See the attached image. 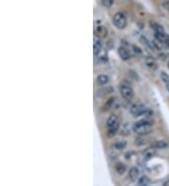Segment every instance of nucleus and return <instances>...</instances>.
<instances>
[{"mask_svg": "<svg viewBox=\"0 0 169 186\" xmlns=\"http://www.w3.org/2000/svg\"><path fill=\"white\" fill-rule=\"evenodd\" d=\"M121 134H123V135H129L130 134V129H128V125H127V124L122 125Z\"/></svg>", "mask_w": 169, "mask_h": 186, "instance_id": "obj_22", "label": "nucleus"}, {"mask_svg": "<svg viewBox=\"0 0 169 186\" xmlns=\"http://www.w3.org/2000/svg\"><path fill=\"white\" fill-rule=\"evenodd\" d=\"M95 34L97 35V37L99 38H105L108 34V31L104 26H97L95 28Z\"/></svg>", "mask_w": 169, "mask_h": 186, "instance_id": "obj_8", "label": "nucleus"}, {"mask_svg": "<svg viewBox=\"0 0 169 186\" xmlns=\"http://www.w3.org/2000/svg\"><path fill=\"white\" fill-rule=\"evenodd\" d=\"M113 24L118 29H124L127 27V17L123 12H117L113 17Z\"/></svg>", "mask_w": 169, "mask_h": 186, "instance_id": "obj_3", "label": "nucleus"}, {"mask_svg": "<svg viewBox=\"0 0 169 186\" xmlns=\"http://www.w3.org/2000/svg\"><path fill=\"white\" fill-rule=\"evenodd\" d=\"M113 103H114V99L111 98L106 103H105V105H104V107H103V110H108V109L113 105Z\"/></svg>", "mask_w": 169, "mask_h": 186, "instance_id": "obj_24", "label": "nucleus"}, {"mask_svg": "<svg viewBox=\"0 0 169 186\" xmlns=\"http://www.w3.org/2000/svg\"><path fill=\"white\" fill-rule=\"evenodd\" d=\"M101 4L105 8H111L114 4V0H101Z\"/></svg>", "mask_w": 169, "mask_h": 186, "instance_id": "obj_21", "label": "nucleus"}, {"mask_svg": "<svg viewBox=\"0 0 169 186\" xmlns=\"http://www.w3.org/2000/svg\"><path fill=\"white\" fill-rule=\"evenodd\" d=\"M146 107L145 106V105L141 102H136L134 105H133L130 108V112L132 115L135 116V117H140V116H143L144 113L146 112Z\"/></svg>", "mask_w": 169, "mask_h": 186, "instance_id": "obj_4", "label": "nucleus"}, {"mask_svg": "<svg viewBox=\"0 0 169 186\" xmlns=\"http://www.w3.org/2000/svg\"><path fill=\"white\" fill-rule=\"evenodd\" d=\"M141 40L143 41V43L144 44H146L147 47H150V48H153V49H155V47H154V45H153V43L152 41H150V39H147V38L146 37H141Z\"/></svg>", "mask_w": 169, "mask_h": 186, "instance_id": "obj_20", "label": "nucleus"}, {"mask_svg": "<svg viewBox=\"0 0 169 186\" xmlns=\"http://www.w3.org/2000/svg\"><path fill=\"white\" fill-rule=\"evenodd\" d=\"M163 185V186H169V179H168L167 180H165Z\"/></svg>", "mask_w": 169, "mask_h": 186, "instance_id": "obj_26", "label": "nucleus"}, {"mask_svg": "<svg viewBox=\"0 0 169 186\" xmlns=\"http://www.w3.org/2000/svg\"><path fill=\"white\" fill-rule=\"evenodd\" d=\"M164 85H165V88H166V89H167V90L169 91V82H167L166 84H164Z\"/></svg>", "mask_w": 169, "mask_h": 186, "instance_id": "obj_27", "label": "nucleus"}, {"mask_svg": "<svg viewBox=\"0 0 169 186\" xmlns=\"http://www.w3.org/2000/svg\"><path fill=\"white\" fill-rule=\"evenodd\" d=\"M152 146L156 149V150H165L168 148V144L167 142H165L164 140H159L153 143Z\"/></svg>", "mask_w": 169, "mask_h": 186, "instance_id": "obj_12", "label": "nucleus"}, {"mask_svg": "<svg viewBox=\"0 0 169 186\" xmlns=\"http://www.w3.org/2000/svg\"><path fill=\"white\" fill-rule=\"evenodd\" d=\"M109 82V77L105 74H100L97 77V84L99 86H105L106 84H108Z\"/></svg>", "mask_w": 169, "mask_h": 186, "instance_id": "obj_11", "label": "nucleus"}, {"mask_svg": "<svg viewBox=\"0 0 169 186\" xmlns=\"http://www.w3.org/2000/svg\"><path fill=\"white\" fill-rule=\"evenodd\" d=\"M150 27L154 30L155 33H164L163 27L160 24H158L157 22H155V21H150Z\"/></svg>", "mask_w": 169, "mask_h": 186, "instance_id": "obj_14", "label": "nucleus"}, {"mask_svg": "<svg viewBox=\"0 0 169 186\" xmlns=\"http://www.w3.org/2000/svg\"><path fill=\"white\" fill-rule=\"evenodd\" d=\"M107 129H108V133H107L108 136H109V137H112V136L116 135L117 132L118 131V129H119V123L117 124V125L112 126V127H109V128H107Z\"/></svg>", "mask_w": 169, "mask_h": 186, "instance_id": "obj_19", "label": "nucleus"}, {"mask_svg": "<svg viewBox=\"0 0 169 186\" xmlns=\"http://www.w3.org/2000/svg\"><path fill=\"white\" fill-rule=\"evenodd\" d=\"M168 68H169V60H168Z\"/></svg>", "mask_w": 169, "mask_h": 186, "instance_id": "obj_29", "label": "nucleus"}, {"mask_svg": "<svg viewBox=\"0 0 169 186\" xmlns=\"http://www.w3.org/2000/svg\"><path fill=\"white\" fill-rule=\"evenodd\" d=\"M139 176H140V170H139L137 167H132V168L129 170L128 177H129V180H130L131 181H136V180H138Z\"/></svg>", "mask_w": 169, "mask_h": 186, "instance_id": "obj_6", "label": "nucleus"}, {"mask_svg": "<svg viewBox=\"0 0 169 186\" xmlns=\"http://www.w3.org/2000/svg\"><path fill=\"white\" fill-rule=\"evenodd\" d=\"M162 1H163V3H166V2H169V0H162Z\"/></svg>", "mask_w": 169, "mask_h": 186, "instance_id": "obj_28", "label": "nucleus"}, {"mask_svg": "<svg viewBox=\"0 0 169 186\" xmlns=\"http://www.w3.org/2000/svg\"><path fill=\"white\" fill-rule=\"evenodd\" d=\"M118 56H120V58L122 59V60H129L130 58H131V56H132V55H131V53L129 52V50L127 49L126 47H123V46H120L119 48H118Z\"/></svg>", "mask_w": 169, "mask_h": 186, "instance_id": "obj_5", "label": "nucleus"}, {"mask_svg": "<svg viewBox=\"0 0 169 186\" xmlns=\"http://www.w3.org/2000/svg\"><path fill=\"white\" fill-rule=\"evenodd\" d=\"M155 154H156V149H155L153 146H151V147L146 148V149L144 151V152H143V157H144L145 160H150V159H151Z\"/></svg>", "mask_w": 169, "mask_h": 186, "instance_id": "obj_7", "label": "nucleus"}, {"mask_svg": "<svg viewBox=\"0 0 169 186\" xmlns=\"http://www.w3.org/2000/svg\"><path fill=\"white\" fill-rule=\"evenodd\" d=\"M118 123H119V120H118L117 116L115 115V114H113V115H111L108 118L107 122H106V125H107V128H109V127H112L114 125H117V124H118Z\"/></svg>", "mask_w": 169, "mask_h": 186, "instance_id": "obj_10", "label": "nucleus"}, {"mask_svg": "<svg viewBox=\"0 0 169 186\" xmlns=\"http://www.w3.org/2000/svg\"><path fill=\"white\" fill-rule=\"evenodd\" d=\"M144 135H140V137H137L134 140V145L137 147H144L145 145L147 144V139H146L145 137H143Z\"/></svg>", "mask_w": 169, "mask_h": 186, "instance_id": "obj_18", "label": "nucleus"}, {"mask_svg": "<svg viewBox=\"0 0 169 186\" xmlns=\"http://www.w3.org/2000/svg\"><path fill=\"white\" fill-rule=\"evenodd\" d=\"M93 49H94V54H98L101 49H102V43L101 40V38H96L94 39V44H93Z\"/></svg>", "mask_w": 169, "mask_h": 186, "instance_id": "obj_13", "label": "nucleus"}, {"mask_svg": "<svg viewBox=\"0 0 169 186\" xmlns=\"http://www.w3.org/2000/svg\"><path fill=\"white\" fill-rule=\"evenodd\" d=\"M133 49H134V51L135 53H137V54H141V53H142V50H141L138 46H136V45H133Z\"/></svg>", "mask_w": 169, "mask_h": 186, "instance_id": "obj_25", "label": "nucleus"}, {"mask_svg": "<svg viewBox=\"0 0 169 186\" xmlns=\"http://www.w3.org/2000/svg\"><path fill=\"white\" fill-rule=\"evenodd\" d=\"M153 128V121L150 118H144L135 122L133 125V131L139 135H146L151 133Z\"/></svg>", "mask_w": 169, "mask_h": 186, "instance_id": "obj_1", "label": "nucleus"}, {"mask_svg": "<svg viewBox=\"0 0 169 186\" xmlns=\"http://www.w3.org/2000/svg\"><path fill=\"white\" fill-rule=\"evenodd\" d=\"M115 170L118 175H123L126 172L127 167L123 163H117L115 165Z\"/></svg>", "mask_w": 169, "mask_h": 186, "instance_id": "obj_15", "label": "nucleus"}, {"mask_svg": "<svg viewBox=\"0 0 169 186\" xmlns=\"http://www.w3.org/2000/svg\"><path fill=\"white\" fill-rule=\"evenodd\" d=\"M137 184L139 186H147V185L150 184V180L147 176H142L141 178L138 179Z\"/></svg>", "mask_w": 169, "mask_h": 186, "instance_id": "obj_17", "label": "nucleus"}, {"mask_svg": "<svg viewBox=\"0 0 169 186\" xmlns=\"http://www.w3.org/2000/svg\"><path fill=\"white\" fill-rule=\"evenodd\" d=\"M126 146H127L126 141H118V142H117V143H115L113 145L112 149L114 151H120L124 150L126 148Z\"/></svg>", "mask_w": 169, "mask_h": 186, "instance_id": "obj_16", "label": "nucleus"}, {"mask_svg": "<svg viewBox=\"0 0 169 186\" xmlns=\"http://www.w3.org/2000/svg\"><path fill=\"white\" fill-rule=\"evenodd\" d=\"M161 79H162V81L164 83V84H166L167 82H169V75L166 72H161Z\"/></svg>", "mask_w": 169, "mask_h": 186, "instance_id": "obj_23", "label": "nucleus"}, {"mask_svg": "<svg viewBox=\"0 0 169 186\" xmlns=\"http://www.w3.org/2000/svg\"><path fill=\"white\" fill-rule=\"evenodd\" d=\"M119 92L125 100H128V101L132 100L134 95L132 86L127 82H122L119 85Z\"/></svg>", "mask_w": 169, "mask_h": 186, "instance_id": "obj_2", "label": "nucleus"}, {"mask_svg": "<svg viewBox=\"0 0 169 186\" xmlns=\"http://www.w3.org/2000/svg\"><path fill=\"white\" fill-rule=\"evenodd\" d=\"M145 64L146 66L150 69V70H156L157 69V63L154 58H152L151 56H146L145 58Z\"/></svg>", "mask_w": 169, "mask_h": 186, "instance_id": "obj_9", "label": "nucleus"}]
</instances>
